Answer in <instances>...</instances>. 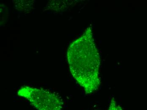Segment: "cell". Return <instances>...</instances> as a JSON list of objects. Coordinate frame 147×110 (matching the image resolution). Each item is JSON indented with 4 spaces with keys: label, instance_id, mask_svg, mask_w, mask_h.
Wrapping results in <instances>:
<instances>
[{
    "label": "cell",
    "instance_id": "cell-3",
    "mask_svg": "<svg viewBox=\"0 0 147 110\" xmlns=\"http://www.w3.org/2000/svg\"><path fill=\"white\" fill-rule=\"evenodd\" d=\"M107 110H123L114 98L111 99Z\"/></svg>",
    "mask_w": 147,
    "mask_h": 110
},
{
    "label": "cell",
    "instance_id": "cell-1",
    "mask_svg": "<svg viewBox=\"0 0 147 110\" xmlns=\"http://www.w3.org/2000/svg\"><path fill=\"white\" fill-rule=\"evenodd\" d=\"M67 58L71 76L85 93L91 94L97 91L101 83V58L91 26L71 44Z\"/></svg>",
    "mask_w": 147,
    "mask_h": 110
},
{
    "label": "cell",
    "instance_id": "cell-2",
    "mask_svg": "<svg viewBox=\"0 0 147 110\" xmlns=\"http://www.w3.org/2000/svg\"><path fill=\"white\" fill-rule=\"evenodd\" d=\"M17 94L37 110H63L64 106L62 98L47 89L24 86L19 89Z\"/></svg>",
    "mask_w": 147,
    "mask_h": 110
}]
</instances>
